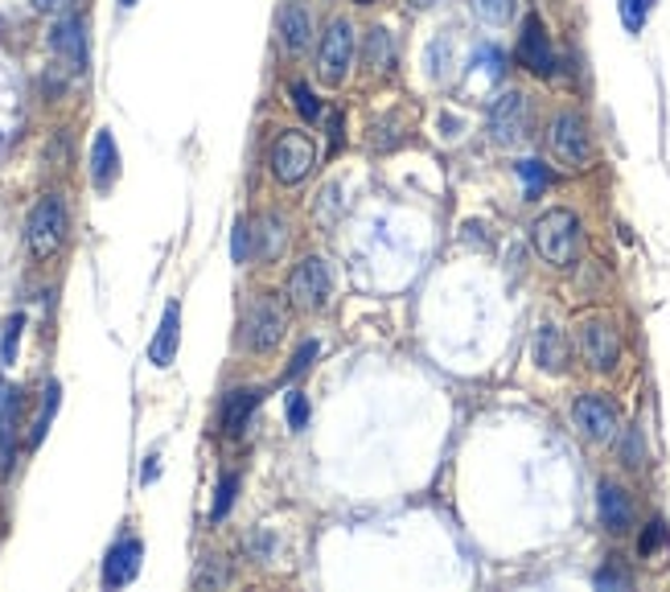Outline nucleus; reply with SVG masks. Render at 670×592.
<instances>
[{"label": "nucleus", "mask_w": 670, "mask_h": 592, "mask_svg": "<svg viewBox=\"0 0 670 592\" xmlns=\"http://www.w3.org/2000/svg\"><path fill=\"white\" fill-rule=\"evenodd\" d=\"M531 243L551 268H572L580 259L584 235H580V219L572 210H547L531 226Z\"/></svg>", "instance_id": "f257e3e1"}, {"label": "nucleus", "mask_w": 670, "mask_h": 592, "mask_svg": "<svg viewBox=\"0 0 670 592\" xmlns=\"http://www.w3.org/2000/svg\"><path fill=\"white\" fill-rule=\"evenodd\" d=\"M547 148L563 169H584L593 161V132L580 111H556L547 124Z\"/></svg>", "instance_id": "f03ea898"}, {"label": "nucleus", "mask_w": 670, "mask_h": 592, "mask_svg": "<svg viewBox=\"0 0 670 592\" xmlns=\"http://www.w3.org/2000/svg\"><path fill=\"white\" fill-rule=\"evenodd\" d=\"M66 231H71V214H66V202L62 194H46L34 210H29V222H25V239H29V251L38 259H50L66 243Z\"/></svg>", "instance_id": "7ed1b4c3"}, {"label": "nucleus", "mask_w": 670, "mask_h": 592, "mask_svg": "<svg viewBox=\"0 0 670 592\" xmlns=\"http://www.w3.org/2000/svg\"><path fill=\"white\" fill-rule=\"evenodd\" d=\"M355 66V25L346 17L330 21V29L321 34V46H317V74L325 87H342L346 74Z\"/></svg>", "instance_id": "20e7f679"}, {"label": "nucleus", "mask_w": 670, "mask_h": 592, "mask_svg": "<svg viewBox=\"0 0 670 592\" xmlns=\"http://www.w3.org/2000/svg\"><path fill=\"white\" fill-rule=\"evenodd\" d=\"M268 165H272V177L280 185H297L309 177V169L317 165V148L313 140L297 128H284L272 140V152H268Z\"/></svg>", "instance_id": "39448f33"}, {"label": "nucleus", "mask_w": 670, "mask_h": 592, "mask_svg": "<svg viewBox=\"0 0 670 592\" xmlns=\"http://www.w3.org/2000/svg\"><path fill=\"white\" fill-rule=\"evenodd\" d=\"M531 136V103L522 91H502L489 103V140L502 148H519Z\"/></svg>", "instance_id": "423d86ee"}, {"label": "nucleus", "mask_w": 670, "mask_h": 592, "mask_svg": "<svg viewBox=\"0 0 670 592\" xmlns=\"http://www.w3.org/2000/svg\"><path fill=\"white\" fill-rule=\"evenodd\" d=\"M330 293H334V272H330V263L321 256L300 259L297 268H293V276H288V300L297 305L300 313H317V309H325Z\"/></svg>", "instance_id": "0eeeda50"}, {"label": "nucleus", "mask_w": 670, "mask_h": 592, "mask_svg": "<svg viewBox=\"0 0 670 592\" xmlns=\"http://www.w3.org/2000/svg\"><path fill=\"white\" fill-rule=\"evenodd\" d=\"M280 337H284V309H280V300L272 293L256 296L247 317H243V346L256 354H268L280 346Z\"/></svg>", "instance_id": "6e6552de"}, {"label": "nucleus", "mask_w": 670, "mask_h": 592, "mask_svg": "<svg viewBox=\"0 0 670 592\" xmlns=\"http://www.w3.org/2000/svg\"><path fill=\"white\" fill-rule=\"evenodd\" d=\"M576 342H580L584 362L593 370H600V374L613 370L617 358H621V337H617V325L609 317H580Z\"/></svg>", "instance_id": "1a4fd4ad"}, {"label": "nucleus", "mask_w": 670, "mask_h": 592, "mask_svg": "<svg viewBox=\"0 0 670 592\" xmlns=\"http://www.w3.org/2000/svg\"><path fill=\"white\" fill-rule=\"evenodd\" d=\"M519 62L535 74V78H551V74H556V46H551V34H547V25H543L539 13H526V21H522Z\"/></svg>", "instance_id": "9d476101"}, {"label": "nucleus", "mask_w": 670, "mask_h": 592, "mask_svg": "<svg viewBox=\"0 0 670 592\" xmlns=\"http://www.w3.org/2000/svg\"><path fill=\"white\" fill-rule=\"evenodd\" d=\"M50 50L62 58V66L71 74H83L87 62H91V46H87V21L78 13H66V17L54 21L50 29Z\"/></svg>", "instance_id": "9b49d317"}, {"label": "nucleus", "mask_w": 670, "mask_h": 592, "mask_svg": "<svg viewBox=\"0 0 670 592\" xmlns=\"http://www.w3.org/2000/svg\"><path fill=\"white\" fill-rule=\"evenodd\" d=\"M572 424L580 428V436H588V441H613L617 436V407L605 399V395H580L576 404H572Z\"/></svg>", "instance_id": "f8f14e48"}, {"label": "nucleus", "mask_w": 670, "mask_h": 592, "mask_svg": "<svg viewBox=\"0 0 670 592\" xmlns=\"http://www.w3.org/2000/svg\"><path fill=\"white\" fill-rule=\"evenodd\" d=\"M140 555H145L140 539L136 535L120 539L112 552H108V559H103V589H124V584H132L136 572H140Z\"/></svg>", "instance_id": "ddd939ff"}, {"label": "nucleus", "mask_w": 670, "mask_h": 592, "mask_svg": "<svg viewBox=\"0 0 670 592\" xmlns=\"http://www.w3.org/2000/svg\"><path fill=\"white\" fill-rule=\"evenodd\" d=\"M309 41H313V17H309V9L300 0H288L280 9V46H284V54H305Z\"/></svg>", "instance_id": "4468645a"}, {"label": "nucleus", "mask_w": 670, "mask_h": 592, "mask_svg": "<svg viewBox=\"0 0 670 592\" xmlns=\"http://www.w3.org/2000/svg\"><path fill=\"white\" fill-rule=\"evenodd\" d=\"M596 510H600V522H605V531H613V535H625L633 522V506L625 498V490L613 485V481H600V494H596Z\"/></svg>", "instance_id": "2eb2a0df"}, {"label": "nucleus", "mask_w": 670, "mask_h": 592, "mask_svg": "<svg viewBox=\"0 0 670 592\" xmlns=\"http://www.w3.org/2000/svg\"><path fill=\"white\" fill-rule=\"evenodd\" d=\"M177 337H182V309H177V305H169L165 317H161V330H157V337H152V346H149L152 367L165 370L169 362L177 358Z\"/></svg>", "instance_id": "dca6fc26"}, {"label": "nucleus", "mask_w": 670, "mask_h": 592, "mask_svg": "<svg viewBox=\"0 0 670 592\" xmlns=\"http://www.w3.org/2000/svg\"><path fill=\"white\" fill-rule=\"evenodd\" d=\"M115 173H120V148H115L112 132H95V145H91V182L99 189H108L115 182Z\"/></svg>", "instance_id": "f3484780"}, {"label": "nucleus", "mask_w": 670, "mask_h": 592, "mask_svg": "<svg viewBox=\"0 0 670 592\" xmlns=\"http://www.w3.org/2000/svg\"><path fill=\"white\" fill-rule=\"evenodd\" d=\"M260 407V391L256 387H239L223 399V432L226 436H243V428L251 420V411Z\"/></svg>", "instance_id": "a211bd4d"}, {"label": "nucleus", "mask_w": 670, "mask_h": 592, "mask_svg": "<svg viewBox=\"0 0 670 592\" xmlns=\"http://www.w3.org/2000/svg\"><path fill=\"white\" fill-rule=\"evenodd\" d=\"M535 362H539V370H547V374H559L563 370V362H568V350H563V333L551 325V321H543L539 330H535Z\"/></svg>", "instance_id": "6ab92c4d"}, {"label": "nucleus", "mask_w": 670, "mask_h": 592, "mask_svg": "<svg viewBox=\"0 0 670 592\" xmlns=\"http://www.w3.org/2000/svg\"><path fill=\"white\" fill-rule=\"evenodd\" d=\"M395 62H399V46H395V34L387 25H374L371 34H367V66L374 74H392Z\"/></svg>", "instance_id": "aec40b11"}, {"label": "nucleus", "mask_w": 670, "mask_h": 592, "mask_svg": "<svg viewBox=\"0 0 670 592\" xmlns=\"http://www.w3.org/2000/svg\"><path fill=\"white\" fill-rule=\"evenodd\" d=\"M17 391H0V453L13 457V432H17Z\"/></svg>", "instance_id": "412c9836"}, {"label": "nucleus", "mask_w": 670, "mask_h": 592, "mask_svg": "<svg viewBox=\"0 0 670 592\" xmlns=\"http://www.w3.org/2000/svg\"><path fill=\"white\" fill-rule=\"evenodd\" d=\"M256 235H260V259H268V263H272V259L284 251V243H288V235H284V222H280L276 214H263Z\"/></svg>", "instance_id": "4be33fe9"}, {"label": "nucleus", "mask_w": 670, "mask_h": 592, "mask_svg": "<svg viewBox=\"0 0 670 592\" xmlns=\"http://www.w3.org/2000/svg\"><path fill=\"white\" fill-rule=\"evenodd\" d=\"M617 13H621V25L630 34H642L654 13V0H617Z\"/></svg>", "instance_id": "5701e85b"}, {"label": "nucleus", "mask_w": 670, "mask_h": 592, "mask_svg": "<svg viewBox=\"0 0 670 592\" xmlns=\"http://www.w3.org/2000/svg\"><path fill=\"white\" fill-rule=\"evenodd\" d=\"M469 9L485 25H506V21L514 17V0H469Z\"/></svg>", "instance_id": "b1692460"}, {"label": "nucleus", "mask_w": 670, "mask_h": 592, "mask_svg": "<svg viewBox=\"0 0 670 592\" xmlns=\"http://www.w3.org/2000/svg\"><path fill=\"white\" fill-rule=\"evenodd\" d=\"M58 395H62V387L50 383V387H46V399H41L38 420H34V432H29V444H41V436L50 432V420H54V411H58Z\"/></svg>", "instance_id": "393cba45"}, {"label": "nucleus", "mask_w": 670, "mask_h": 592, "mask_svg": "<svg viewBox=\"0 0 670 592\" xmlns=\"http://www.w3.org/2000/svg\"><path fill=\"white\" fill-rule=\"evenodd\" d=\"M514 169H519L522 185H526V198H539L543 189H547V182H551V173H547L543 161H519Z\"/></svg>", "instance_id": "a878e982"}, {"label": "nucleus", "mask_w": 670, "mask_h": 592, "mask_svg": "<svg viewBox=\"0 0 670 592\" xmlns=\"http://www.w3.org/2000/svg\"><path fill=\"white\" fill-rule=\"evenodd\" d=\"M235 490H239V473H223V481H219V494H214V510H210V518H214V522H219V518H226L231 502H235Z\"/></svg>", "instance_id": "bb28decb"}, {"label": "nucleus", "mask_w": 670, "mask_h": 592, "mask_svg": "<svg viewBox=\"0 0 670 592\" xmlns=\"http://www.w3.org/2000/svg\"><path fill=\"white\" fill-rule=\"evenodd\" d=\"M293 103H297V111L305 115V120H321V103L313 99V91H309V83H293Z\"/></svg>", "instance_id": "cd10ccee"}, {"label": "nucleus", "mask_w": 670, "mask_h": 592, "mask_svg": "<svg viewBox=\"0 0 670 592\" xmlns=\"http://www.w3.org/2000/svg\"><path fill=\"white\" fill-rule=\"evenodd\" d=\"M305 424H309V399H305L300 391H293V395H288V428L300 432Z\"/></svg>", "instance_id": "c85d7f7f"}, {"label": "nucleus", "mask_w": 670, "mask_h": 592, "mask_svg": "<svg viewBox=\"0 0 670 592\" xmlns=\"http://www.w3.org/2000/svg\"><path fill=\"white\" fill-rule=\"evenodd\" d=\"M21 325H25V317H13V321L4 325V342H0V358H4V362H13V358H17V337H21Z\"/></svg>", "instance_id": "c756f323"}, {"label": "nucleus", "mask_w": 670, "mask_h": 592, "mask_svg": "<svg viewBox=\"0 0 670 592\" xmlns=\"http://www.w3.org/2000/svg\"><path fill=\"white\" fill-rule=\"evenodd\" d=\"M662 543H667V527H662V522L654 518L650 527H646V535H642V543H637V552H642V555H654L658 547H662Z\"/></svg>", "instance_id": "7c9ffc66"}, {"label": "nucleus", "mask_w": 670, "mask_h": 592, "mask_svg": "<svg viewBox=\"0 0 670 592\" xmlns=\"http://www.w3.org/2000/svg\"><path fill=\"white\" fill-rule=\"evenodd\" d=\"M78 0H34V9L38 13H50V17H66V13H75Z\"/></svg>", "instance_id": "2f4dec72"}, {"label": "nucleus", "mask_w": 670, "mask_h": 592, "mask_svg": "<svg viewBox=\"0 0 670 592\" xmlns=\"http://www.w3.org/2000/svg\"><path fill=\"white\" fill-rule=\"evenodd\" d=\"M235 259H239V263L251 259V226H247V222L235 226Z\"/></svg>", "instance_id": "473e14b6"}, {"label": "nucleus", "mask_w": 670, "mask_h": 592, "mask_svg": "<svg viewBox=\"0 0 670 592\" xmlns=\"http://www.w3.org/2000/svg\"><path fill=\"white\" fill-rule=\"evenodd\" d=\"M313 358H317V342H305V346H300V354H297V358H293V367H288V379H297V374H305Z\"/></svg>", "instance_id": "72a5a7b5"}, {"label": "nucleus", "mask_w": 670, "mask_h": 592, "mask_svg": "<svg viewBox=\"0 0 670 592\" xmlns=\"http://www.w3.org/2000/svg\"><path fill=\"white\" fill-rule=\"evenodd\" d=\"M596 584H600V589H609V584H617V589H625V584H630V576L617 572V568H600V572H596Z\"/></svg>", "instance_id": "f704fd0d"}, {"label": "nucleus", "mask_w": 670, "mask_h": 592, "mask_svg": "<svg viewBox=\"0 0 670 592\" xmlns=\"http://www.w3.org/2000/svg\"><path fill=\"white\" fill-rule=\"evenodd\" d=\"M330 145H342V120H337V115H334V120H330Z\"/></svg>", "instance_id": "c9c22d12"}, {"label": "nucleus", "mask_w": 670, "mask_h": 592, "mask_svg": "<svg viewBox=\"0 0 670 592\" xmlns=\"http://www.w3.org/2000/svg\"><path fill=\"white\" fill-rule=\"evenodd\" d=\"M411 9H432V4H436V0H408Z\"/></svg>", "instance_id": "e433bc0d"}, {"label": "nucleus", "mask_w": 670, "mask_h": 592, "mask_svg": "<svg viewBox=\"0 0 670 592\" xmlns=\"http://www.w3.org/2000/svg\"><path fill=\"white\" fill-rule=\"evenodd\" d=\"M132 4H136V0H120V9H132Z\"/></svg>", "instance_id": "4c0bfd02"}]
</instances>
